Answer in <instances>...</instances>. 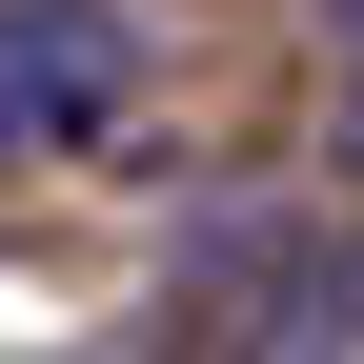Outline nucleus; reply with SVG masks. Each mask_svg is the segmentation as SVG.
I'll use <instances>...</instances> for the list:
<instances>
[{"instance_id": "f257e3e1", "label": "nucleus", "mask_w": 364, "mask_h": 364, "mask_svg": "<svg viewBox=\"0 0 364 364\" xmlns=\"http://www.w3.org/2000/svg\"><path fill=\"white\" fill-rule=\"evenodd\" d=\"M142 102V0H0V162H61Z\"/></svg>"}, {"instance_id": "f03ea898", "label": "nucleus", "mask_w": 364, "mask_h": 364, "mask_svg": "<svg viewBox=\"0 0 364 364\" xmlns=\"http://www.w3.org/2000/svg\"><path fill=\"white\" fill-rule=\"evenodd\" d=\"M344 182H364V81H344Z\"/></svg>"}, {"instance_id": "7ed1b4c3", "label": "nucleus", "mask_w": 364, "mask_h": 364, "mask_svg": "<svg viewBox=\"0 0 364 364\" xmlns=\"http://www.w3.org/2000/svg\"><path fill=\"white\" fill-rule=\"evenodd\" d=\"M344 41H364V0H344Z\"/></svg>"}]
</instances>
